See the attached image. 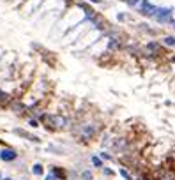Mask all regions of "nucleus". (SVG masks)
<instances>
[{"label":"nucleus","mask_w":175,"mask_h":180,"mask_svg":"<svg viewBox=\"0 0 175 180\" xmlns=\"http://www.w3.org/2000/svg\"><path fill=\"white\" fill-rule=\"evenodd\" d=\"M92 2H101V0H92Z\"/></svg>","instance_id":"obj_16"},{"label":"nucleus","mask_w":175,"mask_h":180,"mask_svg":"<svg viewBox=\"0 0 175 180\" xmlns=\"http://www.w3.org/2000/svg\"><path fill=\"white\" fill-rule=\"evenodd\" d=\"M149 50H159V46H157V44H156V43H152V44H149Z\"/></svg>","instance_id":"obj_12"},{"label":"nucleus","mask_w":175,"mask_h":180,"mask_svg":"<svg viewBox=\"0 0 175 180\" xmlns=\"http://www.w3.org/2000/svg\"><path fill=\"white\" fill-rule=\"evenodd\" d=\"M143 13H145V14H152V13H154V7L145 2V4H143Z\"/></svg>","instance_id":"obj_5"},{"label":"nucleus","mask_w":175,"mask_h":180,"mask_svg":"<svg viewBox=\"0 0 175 180\" xmlns=\"http://www.w3.org/2000/svg\"><path fill=\"white\" fill-rule=\"evenodd\" d=\"M0 157L4 159V161H13V159H16V152H13V150H2V152H0Z\"/></svg>","instance_id":"obj_2"},{"label":"nucleus","mask_w":175,"mask_h":180,"mask_svg":"<svg viewBox=\"0 0 175 180\" xmlns=\"http://www.w3.org/2000/svg\"><path fill=\"white\" fill-rule=\"evenodd\" d=\"M32 171H34L35 175H42V166L41 164H35L34 168H32Z\"/></svg>","instance_id":"obj_7"},{"label":"nucleus","mask_w":175,"mask_h":180,"mask_svg":"<svg viewBox=\"0 0 175 180\" xmlns=\"http://www.w3.org/2000/svg\"><path fill=\"white\" fill-rule=\"evenodd\" d=\"M82 177H83V180H92V173L90 171H85Z\"/></svg>","instance_id":"obj_9"},{"label":"nucleus","mask_w":175,"mask_h":180,"mask_svg":"<svg viewBox=\"0 0 175 180\" xmlns=\"http://www.w3.org/2000/svg\"><path fill=\"white\" fill-rule=\"evenodd\" d=\"M92 161H94V164L96 166H101V161H99L97 157H92Z\"/></svg>","instance_id":"obj_13"},{"label":"nucleus","mask_w":175,"mask_h":180,"mask_svg":"<svg viewBox=\"0 0 175 180\" xmlns=\"http://www.w3.org/2000/svg\"><path fill=\"white\" fill-rule=\"evenodd\" d=\"M165 43L168 44V46H173V44H175V39H173V37H166V39H165Z\"/></svg>","instance_id":"obj_8"},{"label":"nucleus","mask_w":175,"mask_h":180,"mask_svg":"<svg viewBox=\"0 0 175 180\" xmlns=\"http://www.w3.org/2000/svg\"><path fill=\"white\" fill-rule=\"evenodd\" d=\"M127 2H129V4H136V2H138V0H127Z\"/></svg>","instance_id":"obj_15"},{"label":"nucleus","mask_w":175,"mask_h":180,"mask_svg":"<svg viewBox=\"0 0 175 180\" xmlns=\"http://www.w3.org/2000/svg\"><path fill=\"white\" fill-rule=\"evenodd\" d=\"M170 14H172V11H170V9H165L163 13L156 14V18H157L159 21H168V20H170Z\"/></svg>","instance_id":"obj_3"},{"label":"nucleus","mask_w":175,"mask_h":180,"mask_svg":"<svg viewBox=\"0 0 175 180\" xmlns=\"http://www.w3.org/2000/svg\"><path fill=\"white\" fill-rule=\"evenodd\" d=\"M7 180H9V178H7Z\"/></svg>","instance_id":"obj_17"},{"label":"nucleus","mask_w":175,"mask_h":180,"mask_svg":"<svg viewBox=\"0 0 175 180\" xmlns=\"http://www.w3.org/2000/svg\"><path fill=\"white\" fill-rule=\"evenodd\" d=\"M66 118L64 117H60V115H48L46 117V124H50L51 127H55V129H58V127H64L66 125Z\"/></svg>","instance_id":"obj_1"},{"label":"nucleus","mask_w":175,"mask_h":180,"mask_svg":"<svg viewBox=\"0 0 175 180\" xmlns=\"http://www.w3.org/2000/svg\"><path fill=\"white\" fill-rule=\"evenodd\" d=\"M80 7L82 9H85V13H87V16H94V11H92L89 6H85V4H80Z\"/></svg>","instance_id":"obj_6"},{"label":"nucleus","mask_w":175,"mask_h":180,"mask_svg":"<svg viewBox=\"0 0 175 180\" xmlns=\"http://www.w3.org/2000/svg\"><path fill=\"white\" fill-rule=\"evenodd\" d=\"M53 173H55V175H58L60 178H64V171H62V170H53Z\"/></svg>","instance_id":"obj_11"},{"label":"nucleus","mask_w":175,"mask_h":180,"mask_svg":"<svg viewBox=\"0 0 175 180\" xmlns=\"http://www.w3.org/2000/svg\"><path fill=\"white\" fill-rule=\"evenodd\" d=\"M120 175H122V177H124L126 180H133L131 177H129V173H127V171H124V170H120Z\"/></svg>","instance_id":"obj_10"},{"label":"nucleus","mask_w":175,"mask_h":180,"mask_svg":"<svg viewBox=\"0 0 175 180\" xmlns=\"http://www.w3.org/2000/svg\"><path fill=\"white\" fill-rule=\"evenodd\" d=\"M16 134H21V136H25L27 140H32V141H39V138L32 136V134H28V132H25V131H21V129H16Z\"/></svg>","instance_id":"obj_4"},{"label":"nucleus","mask_w":175,"mask_h":180,"mask_svg":"<svg viewBox=\"0 0 175 180\" xmlns=\"http://www.w3.org/2000/svg\"><path fill=\"white\" fill-rule=\"evenodd\" d=\"M6 99H7V95L4 92H0V101H6Z\"/></svg>","instance_id":"obj_14"}]
</instances>
